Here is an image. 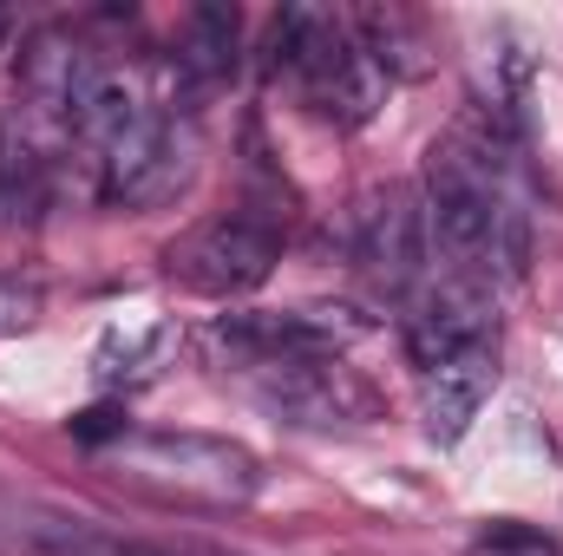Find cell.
Listing matches in <instances>:
<instances>
[{
    "label": "cell",
    "mask_w": 563,
    "mask_h": 556,
    "mask_svg": "<svg viewBox=\"0 0 563 556\" xmlns=\"http://www.w3.org/2000/svg\"><path fill=\"white\" fill-rule=\"evenodd\" d=\"M73 132L92 144V164H99V197L112 210H151V203H170L184 184H190V132L157 112L144 99V86L132 73H112L99 66L79 112H73Z\"/></svg>",
    "instance_id": "2"
},
{
    "label": "cell",
    "mask_w": 563,
    "mask_h": 556,
    "mask_svg": "<svg viewBox=\"0 0 563 556\" xmlns=\"http://www.w3.org/2000/svg\"><path fill=\"white\" fill-rule=\"evenodd\" d=\"M106 465L119 485H132L157 504H197V511H243L263 491V458L217 432H132L106 445Z\"/></svg>",
    "instance_id": "3"
},
{
    "label": "cell",
    "mask_w": 563,
    "mask_h": 556,
    "mask_svg": "<svg viewBox=\"0 0 563 556\" xmlns=\"http://www.w3.org/2000/svg\"><path fill=\"white\" fill-rule=\"evenodd\" d=\"M184 73L197 79H223L236 66V13L230 7H197L184 20V53H177Z\"/></svg>",
    "instance_id": "13"
},
{
    "label": "cell",
    "mask_w": 563,
    "mask_h": 556,
    "mask_svg": "<svg viewBox=\"0 0 563 556\" xmlns=\"http://www.w3.org/2000/svg\"><path fill=\"white\" fill-rule=\"evenodd\" d=\"M459 556H563L558 537H544L538 524H518V518H485L472 537H465V551Z\"/></svg>",
    "instance_id": "14"
},
{
    "label": "cell",
    "mask_w": 563,
    "mask_h": 556,
    "mask_svg": "<svg viewBox=\"0 0 563 556\" xmlns=\"http://www.w3.org/2000/svg\"><path fill=\"white\" fill-rule=\"evenodd\" d=\"M20 537L40 556H217L203 544H144V537H119V531H99L86 518H53V511H26Z\"/></svg>",
    "instance_id": "11"
},
{
    "label": "cell",
    "mask_w": 563,
    "mask_h": 556,
    "mask_svg": "<svg viewBox=\"0 0 563 556\" xmlns=\"http://www.w3.org/2000/svg\"><path fill=\"white\" fill-rule=\"evenodd\" d=\"M269 66L288 73L308 105L334 125H367L374 105H380V86H387V66L374 46H361L347 33V20L334 13H314V7H288L269 33Z\"/></svg>",
    "instance_id": "4"
},
{
    "label": "cell",
    "mask_w": 563,
    "mask_h": 556,
    "mask_svg": "<svg viewBox=\"0 0 563 556\" xmlns=\"http://www.w3.org/2000/svg\"><path fill=\"white\" fill-rule=\"evenodd\" d=\"M361 263L380 276L387 294H413L420 263H426V216L413 210L407 190H387L367 210V223H361Z\"/></svg>",
    "instance_id": "10"
},
{
    "label": "cell",
    "mask_w": 563,
    "mask_h": 556,
    "mask_svg": "<svg viewBox=\"0 0 563 556\" xmlns=\"http://www.w3.org/2000/svg\"><path fill=\"white\" fill-rule=\"evenodd\" d=\"M282 263V223L269 210H230V216H210L197 230H184L170 249H164V269L170 281H184L190 294H250L276 276Z\"/></svg>",
    "instance_id": "5"
},
{
    "label": "cell",
    "mask_w": 563,
    "mask_h": 556,
    "mask_svg": "<svg viewBox=\"0 0 563 556\" xmlns=\"http://www.w3.org/2000/svg\"><path fill=\"white\" fill-rule=\"evenodd\" d=\"M498 387V347H465L452 360L420 367V425L432 445H459L472 432V419L485 413Z\"/></svg>",
    "instance_id": "9"
},
{
    "label": "cell",
    "mask_w": 563,
    "mask_h": 556,
    "mask_svg": "<svg viewBox=\"0 0 563 556\" xmlns=\"http://www.w3.org/2000/svg\"><path fill=\"white\" fill-rule=\"evenodd\" d=\"M46 170H53V157H46L40 132L13 112L0 125V210L7 216H33L46 203Z\"/></svg>",
    "instance_id": "12"
},
{
    "label": "cell",
    "mask_w": 563,
    "mask_h": 556,
    "mask_svg": "<svg viewBox=\"0 0 563 556\" xmlns=\"http://www.w3.org/2000/svg\"><path fill=\"white\" fill-rule=\"evenodd\" d=\"M40 314H46L40 281L0 276V334H26V327H40Z\"/></svg>",
    "instance_id": "15"
},
{
    "label": "cell",
    "mask_w": 563,
    "mask_h": 556,
    "mask_svg": "<svg viewBox=\"0 0 563 556\" xmlns=\"http://www.w3.org/2000/svg\"><path fill=\"white\" fill-rule=\"evenodd\" d=\"M465 347H492V288L465 276H439L407 294V354L413 367L452 360Z\"/></svg>",
    "instance_id": "7"
},
{
    "label": "cell",
    "mask_w": 563,
    "mask_h": 556,
    "mask_svg": "<svg viewBox=\"0 0 563 556\" xmlns=\"http://www.w3.org/2000/svg\"><path fill=\"white\" fill-rule=\"evenodd\" d=\"M0 40H7V13H0Z\"/></svg>",
    "instance_id": "16"
},
{
    "label": "cell",
    "mask_w": 563,
    "mask_h": 556,
    "mask_svg": "<svg viewBox=\"0 0 563 556\" xmlns=\"http://www.w3.org/2000/svg\"><path fill=\"white\" fill-rule=\"evenodd\" d=\"M256 393L288 413L295 425H341V419H367V387L341 367V360H282L256 367Z\"/></svg>",
    "instance_id": "8"
},
{
    "label": "cell",
    "mask_w": 563,
    "mask_h": 556,
    "mask_svg": "<svg viewBox=\"0 0 563 556\" xmlns=\"http://www.w3.org/2000/svg\"><path fill=\"white\" fill-rule=\"evenodd\" d=\"M426 249L478 288L518 281L531 263V184L498 119H459L426 151Z\"/></svg>",
    "instance_id": "1"
},
{
    "label": "cell",
    "mask_w": 563,
    "mask_h": 556,
    "mask_svg": "<svg viewBox=\"0 0 563 556\" xmlns=\"http://www.w3.org/2000/svg\"><path fill=\"white\" fill-rule=\"evenodd\" d=\"M217 334L250 367H282V360H341V347L361 341V321H347L341 308H282V314H230Z\"/></svg>",
    "instance_id": "6"
}]
</instances>
